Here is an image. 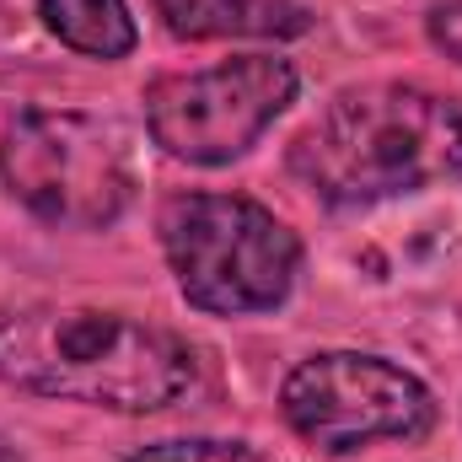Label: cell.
Returning <instances> with one entry per match:
<instances>
[{"label": "cell", "instance_id": "1", "mask_svg": "<svg viewBox=\"0 0 462 462\" xmlns=\"http://www.w3.org/2000/svg\"><path fill=\"white\" fill-rule=\"evenodd\" d=\"M0 382L32 398L156 414L194 393L199 360L172 328L103 307H0Z\"/></svg>", "mask_w": 462, "mask_h": 462}, {"label": "cell", "instance_id": "2", "mask_svg": "<svg viewBox=\"0 0 462 462\" xmlns=\"http://www.w3.org/2000/svg\"><path fill=\"white\" fill-rule=\"evenodd\" d=\"M291 172L323 205H376L462 172V108L441 92L349 87L291 140Z\"/></svg>", "mask_w": 462, "mask_h": 462}, {"label": "cell", "instance_id": "3", "mask_svg": "<svg viewBox=\"0 0 462 462\" xmlns=\"http://www.w3.org/2000/svg\"><path fill=\"white\" fill-rule=\"evenodd\" d=\"M162 253L189 307L210 318L274 312L301 269V242L242 194H178L162 210Z\"/></svg>", "mask_w": 462, "mask_h": 462}, {"label": "cell", "instance_id": "4", "mask_svg": "<svg viewBox=\"0 0 462 462\" xmlns=\"http://www.w3.org/2000/svg\"><path fill=\"white\" fill-rule=\"evenodd\" d=\"M0 183L60 231H103L134 199L124 129L70 108H32L0 140Z\"/></svg>", "mask_w": 462, "mask_h": 462}, {"label": "cell", "instance_id": "5", "mask_svg": "<svg viewBox=\"0 0 462 462\" xmlns=\"http://www.w3.org/2000/svg\"><path fill=\"white\" fill-rule=\"evenodd\" d=\"M280 414L307 447L349 457L371 441H420L436 425V398L414 371L382 355L323 349L285 376Z\"/></svg>", "mask_w": 462, "mask_h": 462}, {"label": "cell", "instance_id": "6", "mask_svg": "<svg viewBox=\"0 0 462 462\" xmlns=\"http://www.w3.org/2000/svg\"><path fill=\"white\" fill-rule=\"evenodd\" d=\"M296 65L280 54H236L210 70L162 76L145 87L151 140L194 167L236 162L258 134L296 103Z\"/></svg>", "mask_w": 462, "mask_h": 462}, {"label": "cell", "instance_id": "7", "mask_svg": "<svg viewBox=\"0 0 462 462\" xmlns=\"http://www.w3.org/2000/svg\"><path fill=\"white\" fill-rule=\"evenodd\" d=\"M172 38H301L312 11L301 0H156Z\"/></svg>", "mask_w": 462, "mask_h": 462}, {"label": "cell", "instance_id": "8", "mask_svg": "<svg viewBox=\"0 0 462 462\" xmlns=\"http://www.w3.org/2000/svg\"><path fill=\"white\" fill-rule=\"evenodd\" d=\"M49 32L87 60H129L140 32L124 0H38Z\"/></svg>", "mask_w": 462, "mask_h": 462}, {"label": "cell", "instance_id": "9", "mask_svg": "<svg viewBox=\"0 0 462 462\" xmlns=\"http://www.w3.org/2000/svg\"><path fill=\"white\" fill-rule=\"evenodd\" d=\"M124 462H258L253 447H242V441H210V436H199V441H156V447H140L134 457Z\"/></svg>", "mask_w": 462, "mask_h": 462}, {"label": "cell", "instance_id": "10", "mask_svg": "<svg viewBox=\"0 0 462 462\" xmlns=\"http://www.w3.org/2000/svg\"><path fill=\"white\" fill-rule=\"evenodd\" d=\"M430 43L462 65V0H441V5H430Z\"/></svg>", "mask_w": 462, "mask_h": 462}, {"label": "cell", "instance_id": "11", "mask_svg": "<svg viewBox=\"0 0 462 462\" xmlns=\"http://www.w3.org/2000/svg\"><path fill=\"white\" fill-rule=\"evenodd\" d=\"M0 462H27V457H22V452H16V447H11V441L0 436Z\"/></svg>", "mask_w": 462, "mask_h": 462}]
</instances>
